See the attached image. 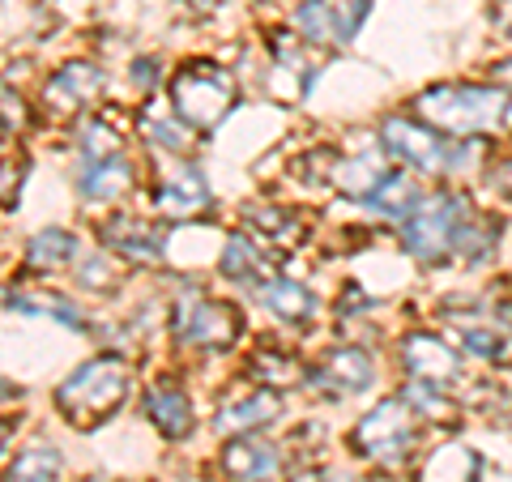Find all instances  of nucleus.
Wrapping results in <instances>:
<instances>
[{"instance_id": "1", "label": "nucleus", "mask_w": 512, "mask_h": 482, "mask_svg": "<svg viewBox=\"0 0 512 482\" xmlns=\"http://www.w3.org/2000/svg\"><path fill=\"white\" fill-rule=\"evenodd\" d=\"M414 111H419V120H427L436 133L453 141L495 137L508 124L512 90L495 82H440L414 99Z\"/></svg>"}, {"instance_id": "2", "label": "nucleus", "mask_w": 512, "mask_h": 482, "mask_svg": "<svg viewBox=\"0 0 512 482\" xmlns=\"http://www.w3.org/2000/svg\"><path fill=\"white\" fill-rule=\"evenodd\" d=\"M128 389H133V376H128V363L116 355H99L82 363L77 372L69 376L56 389V410L69 419L73 427H99L107 423L111 414L124 406Z\"/></svg>"}, {"instance_id": "3", "label": "nucleus", "mask_w": 512, "mask_h": 482, "mask_svg": "<svg viewBox=\"0 0 512 482\" xmlns=\"http://www.w3.org/2000/svg\"><path fill=\"white\" fill-rule=\"evenodd\" d=\"M470 210H474L470 197L466 192H457V188L423 192L419 205L410 210V218L402 222V248L419 265L453 261V235H457L461 222H466Z\"/></svg>"}, {"instance_id": "4", "label": "nucleus", "mask_w": 512, "mask_h": 482, "mask_svg": "<svg viewBox=\"0 0 512 482\" xmlns=\"http://www.w3.org/2000/svg\"><path fill=\"white\" fill-rule=\"evenodd\" d=\"M235 103V82L210 60H188L180 73L171 77V111L180 116L192 133H214L227 120Z\"/></svg>"}, {"instance_id": "5", "label": "nucleus", "mask_w": 512, "mask_h": 482, "mask_svg": "<svg viewBox=\"0 0 512 482\" xmlns=\"http://www.w3.org/2000/svg\"><path fill=\"white\" fill-rule=\"evenodd\" d=\"M419 440V414L410 410L406 397H389L376 410H367L363 419L350 431V448L355 457L372 461V465H402L414 453Z\"/></svg>"}, {"instance_id": "6", "label": "nucleus", "mask_w": 512, "mask_h": 482, "mask_svg": "<svg viewBox=\"0 0 512 482\" xmlns=\"http://www.w3.org/2000/svg\"><path fill=\"white\" fill-rule=\"evenodd\" d=\"M380 146L419 175H448V137L419 116H389L380 124Z\"/></svg>"}, {"instance_id": "7", "label": "nucleus", "mask_w": 512, "mask_h": 482, "mask_svg": "<svg viewBox=\"0 0 512 482\" xmlns=\"http://www.w3.org/2000/svg\"><path fill=\"white\" fill-rule=\"evenodd\" d=\"M171 329L188 346L227 350L235 346L239 329H244V316H239L235 303H222V299H180L171 312Z\"/></svg>"}, {"instance_id": "8", "label": "nucleus", "mask_w": 512, "mask_h": 482, "mask_svg": "<svg viewBox=\"0 0 512 482\" xmlns=\"http://www.w3.org/2000/svg\"><path fill=\"white\" fill-rule=\"evenodd\" d=\"M397 355H402V367L410 380H423V384H436V389H453L461 384V355L453 342H444L436 333H406L402 346H397Z\"/></svg>"}, {"instance_id": "9", "label": "nucleus", "mask_w": 512, "mask_h": 482, "mask_svg": "<svg viewBox=\"0 0 512 482\" xmlns=\"http://www.w3.org/2000/svg\"><path fill=\"white\" fill-rule=\"evenodd\" d=\"M372 380H376V363L359 346L329 350L325 363L308 372L312 393H320V397H359V393L372 389Z\"/></svg>"}, {"instance_id": "10", "label": "nucleus", "mask_w": 512, "mask_h": 482, "mask_svg": "<svg viewBox=\"0 0 512 482\" xmlns=\"http://www.w3.org/2000/svg\"><path fill=\"white\" fill-rule=\"evenodd\" d=\"M103 94V73L86 60H73L52 73V82L43 86V107L52 120H73Z\"/></svg>"}, {"instance_id": "11", "label": "nucleus", "mask_w": 512, "mask_h": 482, "mask_svg": "<svg viewBox=\"0 0 512 482\" xmlns=\"http://www.w3.org/2000/svg\"><path fill=\"white\" fill-rule=\"evenodd\" d=\"M210 205H214L210 184H205V175L197 167H180L154 192V214L175 218V222H197L210 214Z\"/></svg>"}, {"instance_id": "12", "label": "nucleus", "mask_w": 512, "mask_h": 482, "mask_svg": "<svg viewBox=\"0 0 512 482\" xmlns=\"http://www.w3.org/2000/svg\"><path fill=\"white\" fill-rule=\"evenodd\" d=\"M278 414H282L278 389H265V384H256V389L222 401L218 414H214V427L227 431V436H248V431H265L269 423H278Z\"/></svg>"}, {"instance_id": "13", "label": "nucleus", "mask_w": 512, "mask_h": 482, "mask_svg": "<svg viewBox=\"0 0 512 482\" xmlns=\"http://www.w3.org/2000/svg\"><path fill=\"white\" fill-rule=\"evenodd\" d=\"M222 470L235 482H274L282 470V453L269 440L256 436V431H248V436H239L222 448Z\"/></svg>"}, {"instance_id": "14", "label": "nucleus", "mask_w": 512, "mask_h": 482, "mask_svg": "<svg viewBox=\"0 0 512 482\" xmlns=\"http://www.w3.org/2000/svg\"><path fill=\"white\" fill-rule=\"evenodd\" d=\"M103 244L111 252H120L124 261H137V265H154L163 261V235H158L146 218H133V214H116L107 218L103 227Z\"/></svg>"}, {"instance_id": "15", "label": "nucleus", "mask_w": 512, "mask_h": 482, "mask_svg": "<svg viewBox=\"0 0 512 482\" xmlns=\"http://www.w3.org/2000/svg\"><path fill=\"white\" fill-rule=\"evenodd\" d=\"M218 269L231 282H252V286L274 282V256L256 244L252 235H227V244L218 252Z\"/></svg>"}, {"instance_id": "16", "label": "nucleus", "mask_w": 512, "mask_h": 482, "mask_svg": "<svg viewBox=\"0 0 512 482\" xmlns=\"http://www.w3.org/2000/svg\"><path fill=\"white\" fill-rule=\"evenodd\" d=\"M393 167L380 158V150H367V154H333V171H329V184H338L346 197L367 201L372 192L380 188V180L389 175Z\"/></svg>"}, {"instance_id": "17", "label": "nucleus", "mask_w": 512, "mask_h": 482, "mask_svg": "<svg viewBox=\"0 0 512 482\" xmlns=\"http://www.w3.org/2000/svg\"><path fill=\"white\" fill-rule=\"evenodd\" d=\"M146 419L163 431L167 440H184L192 431V401L175 380H163L146 393Z\"/></svg>"}, {"instance_id": "18", "label": "nucleus", "mask_w": 512, "mask_h": 482, "mask_svg": "<svg viewBox=\"0 0 512 482\" xmlns=\"http://www.w3.org/2000/svg\"><path fill=\"white\" fill-rule=\"evenodd\" d=\"M483 457L470 444H440L423 461V482H478Z\"/></svg>"}, {"instance_id": "19", "label": "nucleus", "mask_w": 512, "mask_h": 482, "mask_svg": "<svg viewBox=\"0 0 512 482\" xmlns=\"http://www.w3.org/2000/svg\"><path fill=\"white\" fill-rule=\"evenodd\" d=\"M495 244H500V222H495L491 214H483V210H470L466 222H461L457 235H453V261L483 265L495 252Z\"/></svg>"}, {"instance_id": "20", "label": "nucleus", "mask_w": 512, "mask_h": 482, "mask_svg": "<svg viewBox=\"0 0 512 482\" xmlns=\"http://www.w3.org/2000/svg\"><path fill=\"white\" fill-rule=\"evenodd\" d=\"M261 303L278 320H286V325H308V320L316 316V295L303 282H291V278L265 282L261 286Z\"/></svg>"}, {"instance_id": "21", "label": "nucleus", "mask_w": 512, "mask_h": 482, "mask_svg": "<svg viewBox=\"0 0 512 482\" xmlns=\"http://www.w3.org/2000/svg\"><path fill=\"white\" fill-rule=\"evenodd\" d=\"M419 197H423L419 180H414L410 171H397V167H393V171L380 180V188H376L363 205H367V210H376V214H384V218H393V222H406L410 210L419 205Z\"/></svg>"}, {"instance_id": "22", "label": "nucleus", "mask_w": 512, "mask_h": 482, "mask_svg": "<svg viewBox=\"0 0 512 482\" xmlns=\"http://www.w3.org/2000/svg\"><path fill=\"white\" fill-rule=\"evenodd\" d=\"M295 30L316 47H342V22H338V5L333 0H299L295 5Z\"/></svg>"}, {"instance_id": "23", "label": "nucleus", "mask_w": 512, "mask_h": 482, "mask_svg": "<svg viewBox=\"0 0 512 482\" xmlns=\"http://www.w3.org/2000/svg\"><path fill=\"white\" fill-rule=\"evenodd\" d=\"M128 188H133V167H128L120 154L94 158L82 171V192L90 201H120Z\"/></svg>"}, {"instance_id": "24", "label": "nucleus", "mask_w": 512, "mask_h": 482, "mask_svg": "<svg viewBox=\"0 0 512 482\" xmlns=\"http://www.w3.org/2000/svg\"><path fill=\"white\" fill-rule=\"evenodd\" d=\"M244 222L256 231V239H269V244H278V248L299 244V235H303L299 214H291L286 205H248Z\"/></svg>"}, {"instance_id": "25", "label": "nucleus", "mask_w": 512, "mask_h": 482, "mask_svg": "<svg viewBox=\"0 0 512 482\" xmlns=\"http://www.w3.org/2000/svg\"><path fill=\"white\" fill-rule=\"evenodd\" d=\"M73 256H77V239L69 231H39L26 248V269L39 278V273H52L60 265H69Z\"/></svg>"}, {"instance_id": "26", "label": "nucleus", "mask_w": 512, "mask_h": 482, "mask_svg": "<svg viewBox=\"0 0 512 482\" xmlns=\"http://www.w3.org/2000/svg\"><path fill=\"white\" fill-rule=\"evenodd\" d=\"M453 325H457V342L466 355L474 359H500L504 355V333L495 329V320L487 316H453Z\"/></svg>"}, {"instance_id": "27", "label": "nucleus", "mask_w": 512, "mask_h": 482, "mask_svg": "<svg viewBox=\"0 0 512 482\" xmlns=\"http://www.w3.org/2000/svg\"><path fill=\"white\" fill-rule=\"evenodd\" d=\"M141 133L150 137V146L167 150V154H184L192 141V128L180 116H167V111H158V107L141 111Z\"/></svg>"}, {"instance_id": "28", "label": "nucleus", "mask_w": 512, "mask_h": 482, "mask_svg": "<svg viewBox=\"0 0 512 482\" xmlns=\"http://www.w3.org/2000/svg\"><path fill=\"white\" fill-rule=\"evenodd\" d=\"M402 397L410 401V410L419 414V423L423 419L427 423H440V427L457 423V406L448 401V389H436V384H423V380H410Z\"/></svg>"}, {"instance_id": "29", "label": "nucleus", "mask_w": 512, "mask_h": 482, "mask_svg": "<svg viewBox=\"0 0 512 482\" xmlns=\"http://www.w3.org/2000/svg\"><path fill=\"white\" fill-rule=\"evenodd\" d=\"M303 372H299V359L286 355L278 346H261L252 355V380L265 384V389H282V384H295Z\"/></svg>"}, {"instance_id": "30", "label": "nucleus", "mask_w": 512, "mask_h": 482, "mask_svg": "<svg viewBox=\"0 0 512 482\" xmlns=\"http://www.w3.org/2000/svg\"><path fill=\"white\" fill-rule=\"evenodd\" d=\"M9 308L13 312H26V316H52L69 329H86V316L73 308L64 295H9Z\"/></svg>"}, {"instance_id": "31", "label": "nucleus", "mask_w": 512, "mask_h": 482, "mask_svg": "<svg viewBox=\"0 0 512 482\" xmlns=\"http://www.w3.org/2000/svg\"><path fill=\"white\" fill-rule=\"evenodd\" d=\"M56 478H60V453L56 448H26L5 474V482H56Z\"/></svg>"}, {"instance_id": "32", "label": "nucleus", "mask_w": 512, "mask_h": 482, "mask_svg": "<svg viewBox=\"0 0 512 482\" xmlns=\"http://www.w3.org/2000/svg\"><path fill=\"white\" fill-rule=\"evenodd\" d=\"M26 184V154L18 146H0V210H13Z\"/></svg>"}, {"instance_id": "33", "label": "nucleus", "mask_w": 512, "mask_h": 482, "mask_svg": "<svg viewBox=\"0 0 512 482\" xmlns=\"http://www.w3.org/2000/svg\"><path fill=\"white\" fill-rule=\"evenodd\" d=\"M82 150H86V163H94V158H111V154H120V137L111 133L103 120H90L82 128Z\"/></svg>"}, {"instance_id": "34", "label": "nucleus", "mask_w": 512, "mask_h": 482, "mask_svg": "<svg viewBox=\"0 0 512 482\" xmlns=\"http://www.w3.org/2000/svg\"><path fill=\"white\" fill-rule=\"evenodd\" d=\"M77 278H82V286H90V291H103V295L120 286V278L107 269V261H99V256H86V261H82V273H77Z\"/></svg>"}, {"instance_id": "35", "label": "nucleus", "mask_w": 512, "mask_h": 482, "mask_svg": "<svg viewBox=\"0 0 512 482\" xmlns=\"http://www.w3.org/2000/svg\"><path fill=\"white\" fill-rule=\"evenodd\" d=\"M338 5V22H342V39L350 43L355 39V30L363 26V18H367V0H333Z\"/></svg>"}, {"instance_id": "36", "label": "nucleus", "mask_w": 512, "mask_h": 482, "mask_svg": "<svg viewBox=\"0 0 512 482\" xmlns=\"http://www.w3.org/2000/svg\"><path fill=\"white\" fill-rule=\"evenodd\" d=\"M487 184H491L495 197L512 201V154H508V158H500V163H491V167H487Z\"/></svg>"}, {"instance_id": "37", "label": "nucleus", "mask_w": 512, "mask_h": 482, "mask_svg": "<svg viewBox=\"0 0 512 482\" xmlns=\"http://www.w3.org/2000/svg\"><path fill=\"white\" fill-rule=\"evenodd\" d=\"M491 26L495 35L512 43V0H491Z\"/></svg>"}, {"instance_id": "38", "label": "nucleus", "mask_w": 512, "mask_h": 482, "mask_svg": "<svg viewBox=\"0 0 512 482\" xmlns=\"http://www.w3.org/2000/svg\"><path fill=\"white\" fill-rule=\"evenodd\" d=\"M137 86L141 90H150V86H158V60H137Z\"/></svg>"}, {"instance_id": "39", "label": "nucleus", "mask_w": 512, "mask_h": 482, "mask_svg": "<svg viewBox=\"0 0 512 482\" xmlns=\"http://www.w3.org/2000/svg\"><path fill=\"white\" fill-rule=\"evenodd\" d=\"M491 82L504 86V90H512V56H504V60L491 64Z\"/></svg>"}, {"instance_id": "40", "label": "nucleus", "mask_w": 512, "mask_h": 482, "mask_svg": "<svg viewBox=\"0 0 512 482\" xmlns=\"http://www.w3.org/2000/svg\"><path fill=\"white\" fill-rule=\"evenodd\" d=\"M291 482H346L342 474H329V470H299Z\"/></svg>"}, {"instance_id": "41", "label": "nucleus", "mask_w": 512, "mask_h": 482, "mask_svg": "<svg viewBox=\"0 0 512 482\" xmlns=\"http://www.w3.org/2000/svg\"><path fill=\"white\" fill-rule=\"evenodd\" d=\"M13 431H18V423H13V419H0V457L9 453V440H13Z\"/></svg>"}]
</instances>
